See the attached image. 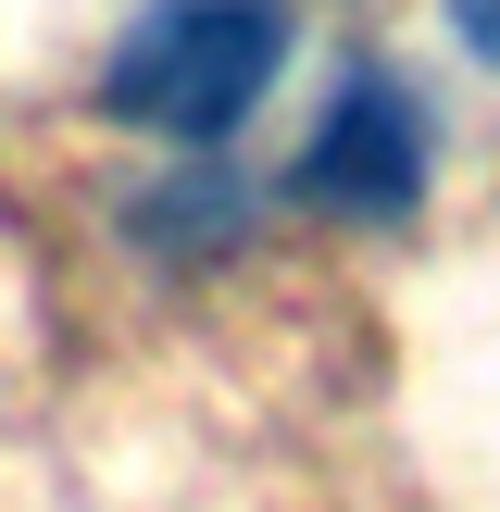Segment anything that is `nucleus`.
Segmentation results:
<instances>
[{"mask_svg":"<svg viewBox=\"0 0 500 512\" xmlns=\"http://www.w3.org/2000/svg\"><path fill=\"white\" fill-rule=\"evenodd\" d=\"M275 63H288V13L275 0H150L100 63V113L150 125L175 150H213L263 113Z\"/></svg>","mask_w":500,"mask_h":512,"instance_id":"nucleus-1","label":"nucleus"},{"mask_svg":"<svg viewBox=\"0 0 500 512\" xmlns=\"http://www.w3.org/2000/svg\"><path fill=\"white\" fill-rule=\"evenodd\" d=\"M313 213H350V225H400L425 200V100L400 88L388 63H350L325 125L300 138V175H288Z\"/></svg>","mask_w":500,"mask_h":512,"instance_id":"nucleus-2","label":"nucleus"},{"mask_svg":"<svg viewBox=\"0 0 500 512\" xmlns=\"http://www.w3.org/2000/svg\"><path fill=\"white\" fill-rule=\"evenodd\" d=\"M450 25H463V50H488V63H500V0H450Z\"/></svg>","mask_w":500,"mask_h":512,"instance_id":"nucleus-3","label":"nucleus"}]
</instances>
